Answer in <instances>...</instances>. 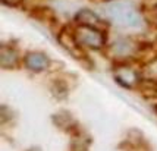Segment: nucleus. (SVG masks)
Listing matches in <instances>:
<instances>
[{"mask_svg":"<svg viewBox=\"0 0 157 151\" xmlns=\"http://www.w3.org/2000/svg\"><path fill=\"white\" fill-rule=\"evenodd\" d=\"M79 43L91 48H100L103 46V35L96 29L84 28L79 35Z\"/></svg>","mask_w":157,"mask_h":151,"instance_id":"nucleus-3","label":"nucleus"},{"mask_svg":"<svg viewBox=\"0 0 157 151\" xmlns=\"http://www.w3.org/2000/svg\"><path fill=\"white\" fill-rule=\"evenodd\" d=\"M0 60H2V66L6 69L10 68H16L18 66V55L13 48H3L2 50V56H0Z\"/></svg>","mask_w":157,"mask_h":151,"instance_id":"nucleus-4","label":"nucleus"},{"mask_svg":"<svg viewBox=\"0 0 157 151\" xmlns=\"http://www.w3.org/2000/svg\"><path fill=\"white\" fill-rule=\"evenodd\" d=\"M113 74H115V79L122 87H126V88H134L141 81V78H140L137 70L132 68V66L126 65V63L117 65L116 68H115V70H113Z\"/></svg>","mask_w":157,"mask_h":151,"instance_id":"nucleus-1","label":"nucleus"},{"mask_svg":"<svg viewBox=\"0 0 157 151\" xmlns=\"http://www.w3.org/2000/svg\"><path fill=\"white\" fill-rule=\"evenodd\" d=\"M48 57L44 53L40 51H33V53H28L25 57V66L33 72H43L48 68Z\"/></svg>","mask_w":157,"mask_h":151,"instance_id":"nucleus-2","label":"nucleus"}]
</instances>
